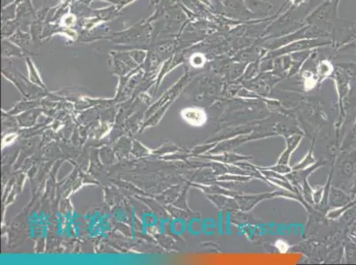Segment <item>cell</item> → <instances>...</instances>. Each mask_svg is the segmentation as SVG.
Wrapping results in <instances>:
<instances>
[{
  "instance_id": "obj_4",
  "label": "cell",
  "mask_w": 356,
  "mask_h": 265,
  "mask_svg": "<svg viewBox=\"0 0 356 265\" xmlns=\"http://www.w3.org/2000/svg\"><path fill=\"white\" fill-rule=\"evenodd\" d=\"M2 57L4 58L16 57H29V54L22 50V48L17 46L16 44L11 42L9 39H2Z\"/></svg>"
},
{
  "instance_id": "obj_12",
  "label": "cell",
  "mask_w": 356,
  "mask_h": 265,
  "mask_svg": "<svg viewBox=\"0 0 356 265\" xmlns=\"http://www.w3.org/2000/svg\"><path fill=\"white\" fill-rule=\"evenodd\" d=\"M15 2H16V0H1V6H2V8H4L8 6L14 4Z\"/></svg>"
},
{
  "instance_id": "obj_6",
  "label": "cell",
  "mask_w": 356,
  "mask_h": 265,
  "mask_svg": "<svg viewBox=\"0 0 356 265\" xmlns=\"http://www.w3.org/2000/svg\"><path fill=\"white\" fill-rule=\"evenodd\" d=\"M1 25V39H9L20 29V25L16 19L5 22Z\"/></svg>"
},
{
  "instance_id": "obj_8",
  "label": "cell",
  "mask_w": 356,
  "mask_h": 265,
  "mask_svg": "<svg viewBox=\"0 0 356 265\" xmlns=\"http://www.w3.org/2000/svg\"><path fill=\"white\" fill-rule=\"evenodd\" d=\"M129 51H130L131 57L133 58L134 60L136 61V63H138V64L143 63V62L146 59V57H147V50H144V49H133V50H129Z\"/></svg>"
},
{
  "instance_id": "obj_7",
  "label": "cell",
  "mask_w": 356,
  "mask_h": 265,
  "mask_svg": "<svg viewBox=\"0 0 356 265\" xmlns=\"http://www.w3.org/2000/svg\"><path fill=\"white\" fill-rule=\"evenodd\" d=\"M17 16V4H14L8 6L6 8H2L1 11V24L5 22H9L12 20H15Z\"/></svg>"
},
{
  "instance_id": "obj_2",
  "label": "cell",
  "mask_w": 356,
  "mask_h": 265,
  "mask_svg": "<svg viewBox=\"0 0 356 265\" xmlns=\"http://www.w3.org/2000/svg\"><path fill=\"white\" fill-rule=\"evenodd\" d=\"M9 40L16 44L17 46L22 48V50L29 54V56L36 55L32 51V47L35 46L33 43V38L29 31H23L19 29L14 36H12Z\"/></svg>"
},
{
  "instance_id": "obj_9",
  "label": "cell",
  "mask_w": 356,
  "mask_h": 265,
  "mask_svg": "<svg viewBox=\"0 0 356 265\" xmlns=\"http://www.w3.org/2000/svg\"><path fill=\"white\" fill-rule=\"evenodd\" d=\"M206 62V57L203 54L195 53L191 57V64L194 68H201Z\"/></svg>"
},
{
  "instance_id": "obj_1",
  "label": "cell",
  "mask_w": 356,
  "mask_h": 265,
  "mask_svg": "<svg viewBox=\"0 0 356 265\" xmlns=\"http://www.w3.org/2000/svg\"><path fill=\"white\" fill-rule=\"evenodd\" d=\"M154 27L147 18L128 29L111 33L107 40L121 47L119 50H147L154 40Z\"/></svg>"
},
{
  "instance_id": "obj_5",
  "label": "cell",
  "mask_w": 356,
  "mask_h": 265,
  "mask_svg": "<svg viewBox=\"0 0 356 265\" xmlns=\"http://www.w3.org/2000/svg\"><path fill=\"white\" fill-rule=\"evenodd\" d=\"M183 117L191 125L199 126L207 121V114L198 108H189L183 111Z\"/></svg>"
},
{
  "instance_id": "obj_10",
  "label": "cell",
  "mask_w": 356,
  "mask_h": 265,
  "mask_svg": "<svg viewBox=\"0 0 356 265\" xmlns=\"http://www.w3.org/2000/svg\"><path fill=\"white\" fill-rule=\"evenodd\" d=\"M276 247L280 251L281 253H285L289 249V245L284 240H278L276 242Z\"/></svg>"
},
{
  "instance_id": "obj_3",
  "label": "cell",
  "mask_w": 356,
  "mask_h": 265,
  "mask_svg": "<svg viewBox=\"0 0 356 265\" xmlns=\"http://www.w3.org/2000/svg\"><path fill=\"white\" fill-rule=\"evenodd\" d=\"M122 11L123 10L119 8L117 5H112L110 7L100 8V9H92L91 17H97L106 23V22H112L113 20L123 15Z\"/></svg>"
},
{
  "instance_id": "obj_11",
  "label": "cell",
  "mask_w": 356,
  "mask_h": 265,
  "mask_svg": "<svg viewBox=\"0 0 356 265\" xmlns=\"http://www.w3.org/2000/svg\"><path fill=\"white\" fill-rule=\"evenodd\" d=\"M135 1H137V0H121L118 7L123 10V8H126L127 6H129V5L132 4Z\"/></svg>"
}]
</instances>
